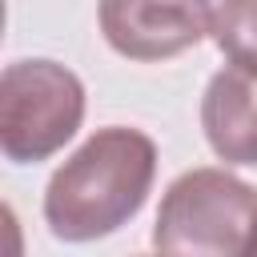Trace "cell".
Here are the masks:
<instances>
[{
	"label": "cell",
	"instance_id": "1",
	"mask_svg": "<svg viewBox=\"0 0 257 257\" xmlns=\"http://www.w3.org/2000/svg\"><path fill=\"white\" fill-rule=\"evenodd\" d=\"M153 177L157 141L128 124H104L48 177L44 225L68 245L112 237L141 213Z\"/></svg>",
	"mask_w": 257,
	"mask_h": 257
},
{
	"label": "cell",
	"instance_id": "6",
	"mask_svg": "<svg viewBox=\"0 0 257 257\" xmlns=\"http://www.w3.org/2000/svg\"><path fill=\"white\" fill-rule=\"evenodd\" d=\"M209 40L245 72H257V0L209 4Z\"/></svg>",
	"mask_w": 257,
	"mask_h": 257
},
{
	"label": "cell",
	"instance_id": "2",
	"mask_svg": "<svg viewBox=\"0 0 257 257\" xmlns=\"http://www.w3.org/2000/svg\"><path fill=\"white\" fill-rule=\"evenodd\" d=\"M153 245L161 257H253L257 189L217 165L181 173L161 197Z\"/></svg>",
	"mask_w": 257,
	"mask_h": 257
},
{
	"label": "cell",
	"instance_id": "7",
	"mask_svg": "<svg viewBox=\"0 0 257 257\" xmlns=\"http://www.w3.org/2000/svg\"><path fill=\"white\" fill-rule=\"evenodd\" d=\"M141 257H149V253H141ZM153 257H161V253H153Z\"/></svg>",
	"mask_w": 257,
	"mask_h": 257
},
{
	"label": "cell",
	"instance_id": "3",
	"mask_svg": "<svg viewBox=\"0 0 257 257\" xmlns=\"http://www.w3.org/2000/svg\"><path fill=\"white\" fill-rule=\"evenodd\" d=\"M84 124V80L48 56L12 60L0 72V153L12 165L56 157Z\"/></svg>",
	"mask_w": 257,
	"mask_h": 257
},
{
	"label": "cell",
	"instance_id": "8",
	"mask_svg": "<svg viewBox=\"0 0 257 257\" xmlns=\"http://www.w3.org/2000/svg\"><path fill=\"white\" fill-rule=\"evenodd\" d=\"M253 257H257V253H253Z\"/></svg>",
	"mask_w": 257,
	"mask_h": 257
},
{
	"label": "cell",
	"instance_id": "5",
	"mask_svg": "<svg viewBox=\"0 0 257 257\" xmlns=\"http://www.w3.org/2000/svg\"><path fill=\"white\" fill-rule=\"evenodd\" d=\"M201 128L217 161L257 165V72L217 68L201 96Z\"/></svg>",
	"mask_w": 257,
	"mask_h": 257
},
{
	"label": "cell",
	"instance_id": "4",
	"mask_svg": "<svg viewBox=\"0 0 257 257\" xmlns=\"http://www.w3.org/2000/svg\"><path fill=\"white\" fill-rule=\"evenodd\" d=\"M96 20L108 48L128 60H169L209 36V4L185 0H104L96 8Z\"/></svg>",
	"mask_w": 257,
	"mask_h": 257
}]
</instances>
